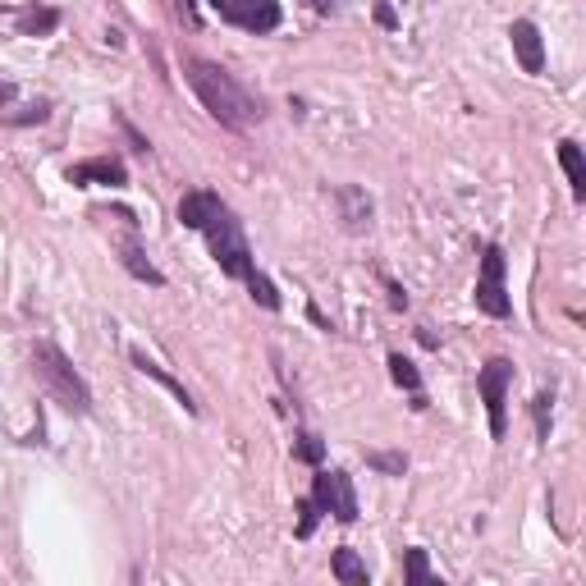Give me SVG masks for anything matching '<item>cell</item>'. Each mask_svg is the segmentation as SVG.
Segmentation results:
<instances>
[{
	"mask_svg": "<svg viewBox=\"0 0 586 586\" xmlns=\"http://www.w3.org/2000/svg\"><path fill=\"white\" fill-rule=\"evenodd\" d=\"M559 165H564V174H568V188H573V197L582 202V197H586V161H582V147H577L573 138L559 142Z\"/></svg>",
	"mask_w": 586,
	"mask_h": 586,
	"instance_id": "e0dca14e",
	"label": "cell"
},
{
	"mask_svg": "<svg viewBox=\"0 0 586 586\" xmlns=\"http://www.w3.org/2000/svg\"><path fill=\"white\" fill-rule=\"evenodd\" d=\"M509 42H513L518 65L527 69V74H541L545 69V42H541V33H536V23L532 19H513L509 23Z\"/></svg>",
	"mask_w": 586,
	"mask_h": 586,
	"instance_id": "30bf717a",
	"label": "cell"
},
{
	"mask_svg": "<svg viewBox=\"0 0 586 586\" xmlns=\"http://www.w3.org/2000/svg\"><path fill=\"white\" fill-rule=\"evenodd\" d=\"M477 307L495 321H509L513 316V303H509V289H504V248L500 243H486L481 252V271H477Z\"/></svg>",
	"mask_w": 586,
	"mask_h": 586,
	"instance_id": "277c9868",
	"label": "cell"
},
{
	"mask_svg": "<svg viewBox=\"0 0 586 586\" xmlns=\"http://www.w3.org/2000/svg\"><path fill=\"white\" fill-rule=\"evenodd\" d=\"M248 293H252V298H257L261 307H266V312H280V293H275V284L266 280V275H261V271L248 280Z\"/></svg>",
	"mask_w": 586,
	"mask_h": 586,
	"instance_id": "ffe728a7",
	"label": "cell"
},
{
	"mask_svg": "<svg viewBox=\"0 0 586 586\" xmlns=\"http://www.w3.org/2000/svg\"><path fill=\"white\" fill-rule=\"evenodd\" d=\"M207 248L211 257H216V266L229 275V280H243L248 284L252 275H257V261H252V248H248V234H243V220L234 216V211H220L216 220H211L207 229Z\"/></svg>",
	"mask_w": 586,
	"mask_h": 586,
	"instance_id": "3957f363",
	"label": "cell"
},
{
	"mask_svg": "<svg viewBox=\"0 0 586 586\" xmlns=\"http://www.w3.org/2000/svg\"><path fill=\"white\" fill-rule=\"evenodd\" d=\"M120 266L133 275V280L142 284H152V289H161L165 275L152 266V257H147V248L138 243V229H129V239H120Z\"/></svg>",
	"mask_w": 586,
	"mask_h": 586,
	"instance_id": "7c38bea8",
	"label": "cell"
},
{
	"mask_svg": "<svg viewBox=\"0 0 586 586\" xmlns=\"http://www.w3.org/2000/svg\"><path fill=\"white\" fill-rule=\"evenodd\" d=\"M120 129H124V133H129V142H133V152H142V156L152 152V142L142 138V133H138V129H133V124H129V120H124V115H120Z\"/></svg>",
	"mask_w": 586,
	"mask_h": 586,
	"instance_id": "d4e9b609",
	"label": "cell"
},
{
	"mask_svg": "<svg viewBox=\"0 0 586 586\" xmlns=\"http://www.w3.org/2000/svg\"><path fill=\"white\" fill-rule=\"evenodd\" d=\"M129 362H133V367H138V371H142V376H152V380H156V385H165V390H170V394H174V399L184 403V413H193V417H197V403H193V394H188V390H184V385H179V380H174V376H170V371H165V367H161V362H152V358H147V353H142V348H129Z\"/></svg>",
	"mask_w": 586,
	"mask_h": 586,
	"instance_id": "4fadbf2b",
	"label": "cell"
},
{
	"mask_svg": "<svg viewBox=\"0 0 586 586\" xmlns=\"http://www.w3.org/2000/svg\"><path fill=\"white\" fill-rule=\"evenodd\" d=\"M390 376L399 390L413 394V408H426V394H422V371L413 367V362L403 358V353H390Z\"/></svg>",
	"mask_w": 586,
	"mask_h": 586,
	"instance_id": "ac0fdd59",
	"label": "cell"
},
{
	"mask_svg": "<svg viewBox=\"0 0 586 586\" xmlns=\"http://www.w3.org/2000/svg\"><path fill=\"white\" fill-rule=\"evenodd\" d=\"M293 454L303 458V463H312V467H321V458H326V445H321V435H312V431H303V435H298V445H293Z\"/></svg>",
	"mask_w": 586,
	"mask_h": 586,
	"instance_id": "44dd1931",
	"label": "cell"
},
{
	"mask_svg": "<svg viewBox=\"0 0 586 586\" xmlns=\"http://www.w3.org/2000/svg\"><path fill=\"white\" fill-rule=\"evenodd\" d=\"M14 19H19L23 37H46L60 28V10H51V5H28V10H19Z\"/></svg>",
	"mask_w": 586,
	"mask_h": 586,
	"instance_id": "2e32d148",
	"label": "cell"
},
{
	"mask_svg": "<svg viewBox=\"0 0 586 586\" xmlns=\"http://www.w3.org/2000/svg\"><path fill=\"white\" fill-rule=\"evenodd\" d=\"M184 83L197 92V101L207 106L211 120L234 129V133H248L252 124H261V115H266V101H261L252 87H243L225 65H216V60L184 55Z\"/></svg>",
	"mask_w": 586,
	"mask_h": 586,
	"instance_id": "6da1fadb",
	"label": "cell"
},
{
	"mask_svg": "<svg viewBox=\"0 0 586 586\" xmlns=\"http://www.w3.org/2000/svg\"><path fill=\"white\" fill-rule=\"evenodd\" d=\"M335 202H339V220H344V229L348 234H362V229L371 225V193L367 188H358V184H339L335 188Z\"/></svg>",
	"mask_w": 586,
	"mask_h": 586,
	"instance_id": "8fae6325",
	"label": "cell"
},
{
	"mask_svg": "<svg viewBox=\"0 0 586 586\" xmlns=\"http://www.w3.org/2000/svg\"><path fill=\"white\" fill-rule=\"evenodd\" d=\"M312 500L321 513H330V518L339 522H358V490H353V477L348 472H339V467H321L312 481Z\"/></svg>",
	"mask_w": 586,
	"mask_h": 586,
	"instance_id": "5b68a950",
	"label": "cell"
},
{
	"mask_svg": "<svg viewBox=\"0 0 586 586\" xmlns=\"http://www.w3.org/2000/svg\"><path fill=\"white\" fill-rule=\"evenodd\" d=\"M220 211H225V202H220V193H211V188H193V193L179 197V225L197 229V234H202Z\"/></svg>",
	"mask_w": 586,
	"mask_h": 586,
	"instance_id": "9c48e42d",
	"label": "cell"
},
{
	"mask_svg": "<svg viewBox=\"0 0 586 586\" xmlns=\"http://www.w3.org/2000/svg\"><path fill=\"white\" fill-rule=\"evenodd\" d=\"M326 518V513L316 509V500L312 495H307V500H298V541H307V536L316 532V522Z\"/></svg>",
	"mask_w": 586,
	"mask_h": 586,
	"instance_id": "7402d4cb",
	"label": "cell"
},
{
	"mask_svg": "<svg viewBox=\"0 0 586 586\" xmlns=\"http://www.w3.org/2000/svg\"><path fill=\"white\" fill-rule=\"evenodd\" d=\"M216 14L225 23H234V28H243V33L252 37H266L280 28L284 10L275 5V0H216Z\"/></svg>",
	"mask_w": 586,
	"mask_h": 586,
	"instance_id": "52a82bcc",
	"label": "cell"
},
{
	"mask_svg": "<svg viewBox=\"0 0 586 586\" xmlns=\"http://www.w3.org/2000/svg\"><path fill=\"white\" fill-rule=\"evenodd\" d=\"M385 289H390V307H394V312H403V307H408V293H403V284L385 280Z\"/></svg>",
	"mask_w": 586,
	"mask_h": 586,
	"instance_id": "484cf974",
	"label": "cell"
},
{
	"mask_svg": "<svg viewBox=\"0 0 586 586\" xmlns=\"http://www.w3.org/2000/svg\"><path fill=\"white\" fill-rule=\"evenodd\" d=\"M376 23H380V28H394V23H399V14H394L390 5H376Z\"/></svg>",
	"mask_w": 586,
	"mask_h": 586,
	"instance_id": "4316f807",
	"label": "cell"
},
{
	"mask_svg": "<svg viewBox=\"0 0 586 586\" xmlns=\"http://www.w3.org/2000/svg\"><path fill=\"white\" fill-rule=\"evenodd\" d=\"M509 385H513V362L509 358H490L486 367L477 371V390L486 399L490 413V435L504 440V408H509Z\"/></svg>",
	"mask_w": 586,
	"mask_h": 586,
	"instance_id": "8992f818",
	"label": "cell"
},
{
	"mask_svg": "<svg viewBox=\"0 0 586 586\" xmlns=\"http://www.w3.org/2000/svg\"><path fill=\"white\" fill-rule=\"evenodd\" d=\"M367 467H376V472H385V477H403V472H408V454H385V449H371Z\"/></svg>",
	"mask_w": 586,
	"mask_h": 586,
	"instance_id": "d6986e66",
	"label": "cell"
},
{
	"mask_svg": "<svg viewBox=\"0 0 586 586\" xmlns=\"http://www.w3.org/2000/svg\"><path fill=\"white\" fill-rule=\"evenodd\" d=\"M46 115H51V106H46V101H37V106H19V110H5V115H0V120H5V124H42Z\"/></svg>",
	"mask_w": 586,
	"mask_h": 586,
	"instance_id": "603a6c76",
	"label": "cell"
},
{
	"mask_svg": "<svg viewBox=\"0 0 586 586\" xmlns=\"http://www.w3.org/2000/svg\"><path fill=\"white\" fill-rule=\"evenodd\" d=\"M532 417H536V435H541V440H550V390H541L532 399Z\"/></svg>",
	"mask_w": 586,
	"mask_h": 586,
	"instance_id": "cb8c5ba5",
	"label": "cell"
},
{
	"mask_svg": "<svg viewBox=\"0 0 586 586\" xmlns=\"http://www.w3.org/2000/svg\"><path fill=\"white\" fill-rule=\"evenodd\" d=\"M403 577H408V586H445V577L431 573V554H426L422 545H408V550H403Z\"/></svg>",
	"mask_w": 586,
	"mask_h": 586,
	"instance_id": "9a60e30c",
	"label": "cell"
},
{
	"mask_svg": "<svg viewBox=\"0 0 586 586\" xmlns=\"http://www.w3.org/2000/svg\"><path fill=\"white\" fill-rule=\"evenodd\" d=\"M65 179H69L74 188H92V184L124 188V184H129V170H124L120 156H97V161H78V165H69Z\"/></svg>",
	"mask_w": 586,
	"mask_h": 586,
	"instance_id": "ba28073f",
	"label": "cell"
},
{
	"mask_svg": "<svg viewBox=\"0 0 586 586\" xmlns=\"http://www.w3.org/2000/svg\"><path fill=\"white\" fill-rule=\"evenodd\" d=\"M33 371H37V380H42L46 390L55 394V403H65L74 417L92 413V390H87V380L74 371V362L65 358V348L60 344L42 339V344L33 348Z\"/></svg>",
	"mask_w": 586,
	"mask_h": 586,
	"instance_id": "7a4b0ae2",
	"label": "cell"
},
{
	"mask_svg": "<svg viewBox=\"0 0 586 586\" xmlns=\"http://www.w3.org/2000/svg\"><path fill=\"white\" fill-rule=\"evenodd\" d=\"M330 573H335L339 586H367V564H362V554L353 550V545H339L335 554H330Z\"/></svg>",
	"mask_w": 586,
	"mask_h": 586,
	"instance_id": "5bb4252c",
	"label": "cell"
}]
</instances>
